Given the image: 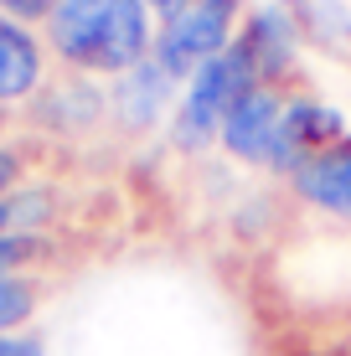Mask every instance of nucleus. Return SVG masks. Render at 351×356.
Listing matches in <instances>:
<instances>
[{"label":"nucleus","mask_w":351,"mask_h":356,"mask_svg":"<svg viewBox=\"0 0 351 356\" xmlns=\"http://www.w3.org/2000/svg\"><path fill=\"white\" fill-rule=\"evenodd\" d=\"M26 119L52 140H78L108 119V83L83 78V72H52L26 104Z\"/></svg>","instance_id":"423d86ee"},{"label":"nucleus","mask_w":351,"mask_h":356,"mask_svg":"<svg viewBox=\"0 0 351 356\" xmlns=\"http://www.w3.org/2000/svg\"><path fill=\"white\" fill-rule=\"evenodd\" d=\"M176 98H181V83L150 57V63L129 67L124 78L108 83V119L124 134H150V129L171 124Z\"/></svg>","instance_id":"0eeeda50"},{"label":"nucleus","mask_w":351,"mask_h":356,"mask_svg":"<svg viewBox=\"0 0 351 356\" xmlns=\"http://www.w3.org/2000/svg\"><path fill=\"white\" fill-rule=\"evenodd\" d=\"M57 6L63 0H0V16H10V21H21V26H47V21L57 16Z\"/></svg>","instance_id":"dca6fc26"},{"label":"nucleus","mask_w":351,"mask_h":356,"mask_svg":"<svg viewBox=\"0 0 351 356\" xmlns=\"http://www.w3.org/2000/svg\"><path fill=\"white\" fill-rule=\"evenodd\" d=\"M155 10L145 0H63L42 26L47 52L63 72L114 83L155 52Z\"/></svg>","instance_id":"f257e3e1"},{"label":"nucleus","mask_w":351,"mask_h":356,"mask_svg":"<svg viewBox=\"0 0 351 356\" xmlns=\"http://www.w3.org/2000/svg\"><path fill=\"white\" fill-rule=\"evenodd\" d=\"M346 134H351V119L341 104H331L320 93H284V129H279V150H274L269 176L289 181L310 155L341 145Z\"/></svg>","instance_id":"39448f33"},{"label":"nucleus","mask_w":351,"mask_h":356,"mask_svg":"<svg viewBox=\"0 0 351 356\" xmlns=\"http://www.w3.org/2000/svg\"><path fill=\"white\" fill-rule=\"evenodd\" d=\"M145 6L155 10V21H171V16H181V10L191 6V0H145Z\"/></svg>","instance_id":"a211bd4d"},{"label":"nucleus","mask_w":351,"mask_h":356,"mask_svg":"<svg viewBox=\"0 0 351 356\" xmlns=\"http://www.w3.org/2000/svg\"><path fill=\"white\" fill-rule=\"evenodd\" d=\"M6 124H10V108H0V140H6Z\"/></svg>","instance_id":"6ab92c4d"},{"label":"nucleus","mask_w":351,"mask_h":356,"mask_svg":"<svg viewBox=\"0 0 351 356\" xmlns=\"http://www.w3.org/2000/svg\"><path fill=\"white\" fill-rule=\"evenodd\" d=\"M248 6H253V0H191L181 16H171V21L155 26V52L150 57L171 72L176 83H186L202 63L222 57L227 47L238 42Z\"/></svg>","instance_id":"7ed1b4c3"},{"label":"nucleus","mask_w":351,"mask_h":356,"mask_svg":"<svg viewBox=\"0 0 351 356\" xmlns=\"http://www.w3.org/2000/svg\"><path fill=\"white\" fill-rule=\"evenodd\" d=\"M26 181H31V155L16 140H0V196L21 191Z\"/></svg>","instance_id":"2eb2a0df"},{"label":"nucleus","mask_w":351,"mask_h":356,"mask_svg":"<svg viewBox=\"0 0 351 356\" xmlns=\"http://www.w3.org/2000/svg\"><path fill=\"white\" fill-rule=\"evenodd\" d=\"M300 21V36L305 47L336 57V63H351V6L346 0H284Z\"/></svg>","instance_id":"9b49d317"},{"label":"nucleus","mask_w":351,"mask_h":356,"mask_svg":"<svg viewBox=\"0 0 351 356\" xmlns=\"http://www.w3.org/2000/svg\"><path fill=\"white\" fill-rule=\"evenodd\" d=\"M57 259V232H0V279H36Z\"/></svg>","instance_id":"ddd939ff"},{"label":"nucleus","mask_w":351,"mask_h":356,"mask_svg":"<svg viewBox=\"0 0 351 356\" xmlns=\"http://www.w3.org/2000/svg\"><path fill=\"white\" fill-rule=\"evenodd\" d=\"M284 186L295 191V202H305L310 212L351 227V134L341 145H331V150L310 155Z\"/></svg>","instance_id":"1a4fd4ad"},{"label":"nucleus","mask_w":351,"mask_h":356,"mask_svg":"<svg viewBox=\"0 0 351 356\" xmlns=\"http://www.w3.org/2000/svg\"><path fill=\"white\" fill-rule=\"evenodd\" d=\"M279 129H284V88H253L243 104L227 114L217 150H222L227 161L253 165V170L269 176L274 150H279Z\"/></svg>","instance_id":"6e6552de"},{"label":"nucleus","mask_w":351,"mask_h":356,"mask_svg":"<svg viewBox=\"0 0 351 356\" xmlns=\"http://www.w3.org/2000/svg\"><path fill=\"white\" fill-rule=\"evenodd\" d=\"M253 88H263V83H259V72H253L248 52L233 42L222 57L202 63L186 83H181L176 114H171V124H165V145H171L176 155H207V150H217L227 114H233Z\"/></svg>","instance_id":"f03ea898"},{"label":"nucleus","mask_w":351,"mask_h":356,"mask_svg":"<svg viewBox=\"0 0 351 356\" xmlns=\"http://www.w3.org/2000/svg\"><path fill=\"white\" fill-rule=\"evenodd\" d=\"M0 356H47V346L26 330H10V336H0Z\"/></svg>","instance_id":"f3484780"},{"label":"nucleus","mask_w":351,"mask_h":356,"mask_svg":"<svg viewBox=\"0 0 351 356\" xmlns=\"http://www.w3.org/2000/svg\"><path fill=\"white\" fill-rule=\"evenodd\" d=\"M47 78H52V52H47L42 31L0 16V108L31 104Z\"/></svg>","instance_id":"9d476101"},{"label":"nucleus","mask_w":351,"mask_h":356,"mask_svg":"<svg viewBox=\"0 0 351 356\" xmlns=\"http://www.w3.org/2000/svg\"><path fill=\"white\" fill-rule=\"evenodd\" d=\"M238 47L248 52L263 88H284L300 72V57H305L300 21L284 0H253L248 16H243V31H238Z\"/></svg>","instance_id":"20e7f679"},{"label":"nucleus","mask_w":351,"mask_h":356,"mask_svg":"<svg viewBox=\"0 0 351 356\" xmlns=\"http://www.w3.org/2000/svg\"><path fill=\"white\" fill-rule=\"evenodd\" d=\"M47 300V284L42 279H0V336H10V330H26L36 321V310H42Z\"/></svg>","instance_id":"4468645a"},{"label":"nucleus","mask_w":351,"mask_h":356,"mask_svg":"<svg viewBox=\"0 0 351 356\" xmlns=\"http://www.w3.org/2000/svg\"><path fill=\"white\" fill-rule=\"evenodd\" d=\"M0 232H57V186L26 181L21 191L0 196Z\"/></svg>","instance_id":"f8f14e48"}]
</instances>
